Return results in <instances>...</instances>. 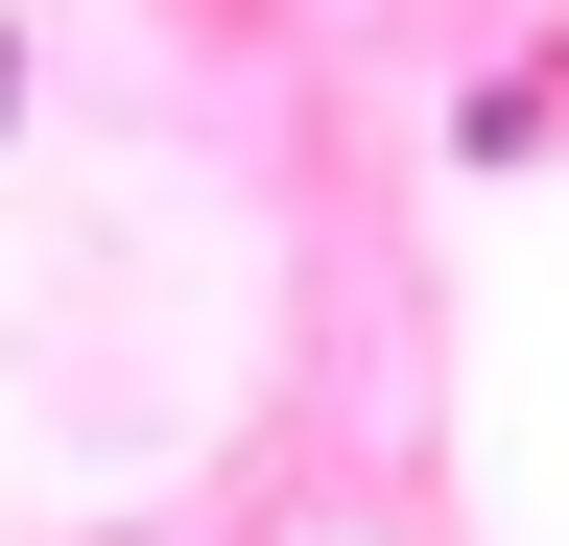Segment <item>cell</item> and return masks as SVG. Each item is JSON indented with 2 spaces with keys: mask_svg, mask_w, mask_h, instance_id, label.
<instances>
[{
  "mask_svg": "<svg viewBox=\"0 0 569 546\" xmlns=\"http://www.w3.org/2000/svg\"><path fill=\"white\" fill-rule=\"evenodd\" d=\"M0 96H24V24H0Z\"/></svg>",
  "mask_w": 569,
  "mask_h": 546,
  "instance_id": "cell-1",
  "label": "cell"
}]
</instances>
